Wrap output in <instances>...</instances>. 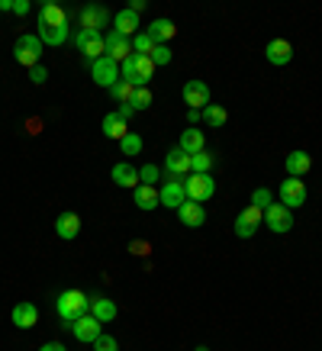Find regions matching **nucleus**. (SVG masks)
<instances>
[{"mask_svg":"<svg viewBox=\"0 0 322 351\" xmlns=\"http://www.w3.org/2000/svg\"><path fill=\"white\" fill-rule=\"evenodd\" d=\"M10 319L16 329H32V326L39 322V309L32 306V303H16L10 313Z\"/></svg>","mask_w":322,"mask_h":351,"instance_id":"obj_22","label":"nucleus"},{"mask_svg":"<svg viewBox=\"0 0 322 351\" xmlns=\"http://www.w3.org/2000/svg\"><path fill=\"white\" fill-rule=\"evenodd\" d=\"M113 32H119V36L132 39V36L139 32V13H132L129 7H123L119 13H113Z\"/></svg>","mask_w":322,"mask_h":351,"instance_id":"obj_16","label":"nucleus"},{"mask_svg":"<svg viewBox=\"0 0 322 351\" xmlns=\"http://www.w3.org/2000/svg\"><path fill=\"white\" fill-rule=\"evenodd\" d=\"M110 174H113V184H116V187H129V191L139 187V168H132L129 161H119Z\"/></svg>","mask_w":322,"mask_h":351,"instance_id":"obj_21","label":"nucleus"},{"mask_svg":"<svg viewBox=\"0 0 322 351\" xmlns=\"http://www.w3.org/2000/svg\"><path fill=\"white\" fill-rule=\"evenodd\" d=\"M197 351H210V348H206V345H197Z\"/></svg>","mask_w":322,"mask_h":351,"instance_id":"obj_47","label":"nucleus"},{"mask_svg":"<svg viewBox=\"0 0 322 351\" xmlns=\"http://www.w3.org/2000/svg\"><path fill=\"white\" fill-rule=\"evenodd\" d=\"M39 351H68V348H64L62 341H45V345H42Z\"/></svg>","mask_w":322,"mask_h":351,"instance_id":"obj_44","label":"nucleus"},{"mask_svg":"<svg viewBox=\"0 0 322 351\" xmlns=\"http://www.w3.org/2000/svg\"><path fill=\"white\" fill-rule=\"evenodd\" d=\"M29 81L32 84H45V81H49V71H45L42 64H36V68H29Z\"/></svg>","mask_w":322,"mask_h":351,"instance_id":"obj_40","label":"nucleus"},{"mask_svg":"<svg viewBox=\"0 0 322 351\" xmlns=\"http://www.w3.org/2000/svg\"><path fill=\"white\" fill-rule=\"evenodd\" d=\"M261 223H264V213H261L258 206H251V203H248L245 210L236 216V235H238V239H251V235L258 232V226H261Z\"/></svg>","mask_w":322,"mask_h":351,"instance_id":"obj_12","label":"nucleus"},{"mask_svg":"<svg viewBox=\"0 0 322 351\" xmlns=\"http://www.w3.org/2000/svg\"><path fill=\"white\" fill-rule=\"evenodd\" d=\"M145 32H149L158 45H164V43H171L174 36H177V26H174V20H168V16H158V20L149 23V29Z\"/></svg>","mask_w":322,"mask_h":351,"instance_id":"obj_18","label":"nucleus"},{"mask_svg":"<svg viewBox=\"0 0 322 351\" xmlns=\"http://www.w3.org/2000/svg\"><path fill=\"white\" fill-rule=\"evenodd\" d=\"M155 39H151L149 32H136V36H132V52L136 55H151V49H155Z\"/></svg>","mask_w":322,"mask_h":351,"instance_id":"obj_33","label":"nucleus"},{"mask_svg":"<svg viewBox=\"0 0 322 351\" xmlns=\"http://www.w3.org/2000/svg\"><path fill=\"white\" fill-rule=\"evenodd\" d=\"M129 107L136 110V113H139V110H149L151 107V90L149 87H136L132 97H129Z\"/></svg>","mask_w":322,"mask_h":351,"instance_id":"obj_32","label":"nucleus"},{"mask_svg":"<svg viewBox=\"0 0 322 351\" xmlns=\"http://www.w3.org/2000/svg\"><path fill=\"white\" fill-rule=\"evenodd\" d=\"M184 104H187V110H203L206 104H213L210 100V87L203 81H187L184 84Z\"/></svg>","mask_w":322,"mask_h":351,"instance_id":"obj_14","label":"nucleus"},{"mask_svg":"<svg viewBox=\"0 0 322 351\" xmlns=\"http://www.w3.org/2000/svg\"><path fill=\"white\" fill-rule=\"evenodd\" d=\"M184 191H187V200H193V203L213 200V193H216L213 174H187L184 178Z\"/></svg>","mask_w":322,"mask_h":351,"instance_id":"obj_3","label":"nucleus"},{"mask_svg":"<svg viewBox=\"0 0 322 351\" xmlns=\"http://www.w3.org/2000/svg\"><path fill=\"white\" fill-rule=\"evenodd\" d=\"M55 232H58V239H64V242L77 239V232H81V216L77 213H62L58 219H55Z\"/></svg>","mask_w":322,"mask_h":351,"instance_id":"obj_23","label":"nucleus"},{"mask_svg":"<svg viewBox=\"0 0 322 351\" xmlns=\"http://www.w3.org/2000/svg\"><path fill=\"white\" fill-rule=\"evenodd\" d=\"M136 206H139V210H145V213H151L155 206H161L158 187H145V184H139V187H136Z\"/></svg>","mask_w":322,"mask_h":351,"instance_id":"obj_28","label":"nucleus"},{"mask_svg":"<svg viewBox=\"0 0 322 351\" xmlns=\"http://www.w3.org/2000/svg\"><path fill=\"white\" fill-rule=\"evenodd\" d=\"M116 113H119V117H123V119H126V123H129V119H132V117H136V110L129 107V104H119V110H116Z\"/></svg>","mask_w":322,"mask_h":351,"instance_id":"obj_43","label":"nucleus"},{"mask_svg":"<svg viewBox=\"0 0 322 351\" xmlns=\"http://www.w3.org/2000/svg\"><path fill=\"white\" fill-rule=\"evenodd\" d=\"M264 58H268L271 64L284 68V64H290V58H293V45H290L287 39H271L268 49H264Z\"/></svg>","mask_w":322,"mask_h":351,"instance_id":"obj_17","label":"nucleus"},{"mask_svg":"<svg viewBox=\"0 0 322 351\" xmlns=\"http://www.w3.org/2000/svg\"><path fill=\"white\" fill-rule=\"evenodd\" d=\"M155 77V64L149 55H129L126 62L119 64V81H126L132 87H149V81Z\"/></svg>","mask_w":322,"mask_h":351,"instance_id":"obj_1","label":"nucleus"},{"mask_svg":"<svg viewBox=\"0 0 322 351\" xmlns=\"http://www.w3.org/2000/svg\"><path fill=\"white\" fill-rule=\"evenodd\" d=\"M187 171H190V155L184 149H171L164 155V174H168V181H184Z\"/></svg>","mask_w":322,"mask_h":351,"instance_id":"obj_11","label":"nucleus"},{"mask_svg":"<svg viewBox=\"0 0 322 351\" xmlns=\"http://www.w3.org/2000/svg\"><path fill=\"white\" fill-rule=\"evenodd\" d=\"M119 149H123V155H139L142 152V136H132V132H129V136L123 138V145H119Z\"/></svg>","mask_w":322,"mask_h":351,"instance_id":"obj_38","label":"nucleus"},{"mask_svg":"<svg viewBox=\"0 0 322 351\" xmlns=\"http://www.w3.org/2000/svg\"><path fill=\"white\" fill-rule=\"evenodd\" d=\"M161 206H168V210H181L184 203H187V191H184V181H168L161 184Z\"/></svg>","mask_w":322,"mask_h":351,"instance_id":"obj_15","label":"nucleus"},{"mask_svg":"<svg viewBox=\"0 0 322 351\" xmlns=\"http://www.w3.org/2000/svg\"><path fill=\"white\" fill-rule=\"evenodd\" d=\"M10 13H16V16H26V13H29V0H13V10Z\"/></svg>","mask_w":322,"mask_h":351,"instance_id":"obj_42","label":"nucleus"},{"mask_svg":"<svg viewBox=\"0 0 322 351\" xmlns=\"http://www.w3.org/2000/svg\"><path fill=\"white\" fill-rule=\"evenodd\" d=\"M264 226H268L271 232H290L293 229V210H287L284 203H271L268 210H264Z\"/></svg>","mask_w":322,"mask_h":351,"instance_id":"obj_8","label":"nucleus"},{"mask_svg":"<svg viewBox=\"0 0 322 351\" xmlns=\"http://www.w3.org/2000/svg\"><path fill=\"white\" fill-rule=\"evenodd\" d=\"M277 203H284L287 210L303 206L306 203V184L300 178H284V184H280V191H277Z\"/></svg>","mask_w":322,"mask_h":351,"instance_id":"obj_6","label":"nucleus"},{"mask_svg":"<svg viewBox=\"0 0 322 351\" xmlns=\"http://www.w3.org/2000/svg\"><path fill=\"white\" fill-rule=\"evenodd\" d=\"M200 119H203L206 126L223 129L225 123H229V113H225V107H219V104H206V107L200 110Z\"/></svg>","mask_w":322,"mask_h":351,"instance_id":"obj_29","label":"nucleus"},{"mask_svg":"<svg viewBox=\"0 0 322 351\" xmlns=\"http://www.w3.org/2000/svg\"><path fill=\"white\" fill-rule=\"evenodd\" d=\"M129 10H132V13H142V10H145V0H132V3H129Z\"/></svg>","mask_w":322,"mask_h":351,"instance_id":"obj_45","label":"nucleus"},{"mask_svg":"<svg viewBox=\"0 0 322 351\" xmlns=\"http://www.w3.org/2000/svg\"><path fill=\"white\" fill-rule=\"evenodd\" d=\"M94 351H119V345L113 335H100V339L94 341Z\"/></svg>","mask_w":322,"mask_h":351,"instance_id":"obj_39","label":"nucleus"},{"mask_svg":"<svg viewBox=\"0 0 322 351\" xmlns=\"http://www.w3.org/2000/svg\"><path fill=\"white\" fill-rule=\"evenodd\" d=\"M71 335H75L77 341H87V345H94V341L103 335V322H97L90 313H84L81 319L71 322Z\"/></svg>","mask_w":322,"mask_h":351,"instance_id":"obj_10","label":"nucleus"},{"mask_svg":"<svg viewBox=\"0 0 322 351\" xmlns=\"http://www.w3.org/2000/svg\"><path fill=\"white\" fill-rule=\"evenodd\" d=\"M90 316L97 322H113L116 319V303L107 297H90Z\"/></svg>","mask_w":322,"mask_h":351,"instance_id":"obj_26","label":"nucleus"},{"mask_svg":"<svg viewBox=\"0 0 322 351\" xmlns=\"http://www.w3.org/2000/svg\"><path fill=\"white\" fill-rule=\"evenodd\" d=\"M203 145H206V136H203V132H200V129H197V126H187V129H184V132H181V142H177V149H184V152H187V155H197V152H206Z\"/></svg>","mask_w":322,"mask_h":351,"instance_id":"obj_24","label":"nucleus"},{"mask_svg":"<svg viewBox=\"0 0 322 351\" xmlns=\"http://www.w3.org/2000/svg\"><path fill=\"white\" fill-rule=\"evenodd\" d=\"M149 58H151V64H155V68H164V64L171 62V49H168V45H155Z\"/></svg>","mask_w":322,"mask_h":351,"instance_id":"obj_37","label":"nucleus"},{"mask_svg":"<svg viewBox=\"0 0 322 351\" xmlns=\"http://www.w3.org/2000/svg\"><path fill=\"white\" fill-rule=\"evenodd\" d=\"M287 178H300L303 181V174H310V168H312V158H310V152H303V149H297V152H290L287 155Z\"/></svg>","mask_w":322,"mask_h":351,"instance_id":"obj_20","label":"nucleus"},{"mask_svg":"<svg viewBox=\"0 0 322 351\" xmlns=\"http://www.w3.org/2000/svg\"><path fill=\"white\" fill-rule=\"evenodd\" d=\"M75 45H77V52L84 55L87 62L94 64L97 58H103L107 55V43H103V32H94V29H81L75 36Z\"/></svg>","mask_w":322,"mask_h":351,"instance_id":"obj_4","label":"nucleus"},{"mask_svg":"<svg viewBox=\"0 0 322 351\" xmlns=\"http://www.w3.org/2000/svg\"><path fill=\"white\" fill-rule=\"evenodd\" d=\"M187 119H190V126H197L200 123V110H187Z\"/></svg>","mask_w":322,"mask_h":351,"instance_id":"obj_46","label":"nucleus"},{"mask_svg":"<svg viewBox=\"0 0 322 351\" xmlns=\"http://www.w3.org/2000/svg\"><path fill=\"white\" fill-rule=\"evenodd\" d=\"M39 23H42V26H68L64 7H58L55 0H45L42 7H39Z\"/></svg>","mask_w":322,"mask_h":351,"instance_id":"obj_25","label":"nucleus"},{"mask_svg":"<svg viewBox=\"0 0 322 351\" xmlns=\"http://www.w3.org/2000/svg\"><path fill=\"white\" fill-rule=\"evenodd\" d=\"M55 309H58V316H62V322L71 329V322L81 319L84 313H90V297H84V290H64V293H58V300H55Z\"/></svg>","mask_w":322,"mask_h":351,"instance_id":"obj_2","label":"nucleus"},{"mask_svg":"<svg viewBox=\"0 0 322 351\" xmlns=\"http://www.w3.org/2000/svg\"><path fill=\"white\" fill-rule=\"evenodd\" d=\"M103 43H107V58H113L116 64H123L132 52V39H126V36H119V32L110 29V36H103Z\"/></svg>","mask_w":322,"mask_h":351,"instance_id":"obj_13","label":"nucleus"},{"mask_svg":"<svg viewBox=\"0 0 322 351\" xmlns=\"http://www.w3.org/2000/svg\"><path fill=\"white\" fill-rule=\"evenodd\" d=\"M39 39H42V45H64L68 43V26H42L39 23Z\"/></svg>","mask_w":322,"mask_h":351,"instance_id":"obj_30","label":"nucleus"},{"mask_svg":"<svg viewBox=\"0 0 322 351\" xmlns=\"http://www.w3.org/2000/svg\"><path fill=\"white\" fill-rule=\"evenodd\" d=\"M161 178V168L158 165H142L139 168V184H145V187H155Z\"/></svg>","mask_w":322,"mask_h":351,"instance_id":"obj_35","label":"nucleus"},{"mask_svg":"<svg viewBox=\"0 0 322 351\" xmlns=\"http://www.w3.org/2000/svg\"><path fill=\"white\" fill-rule=\"evenodd\" d=\"M210 168H213V155L210 152L190 155V174H210Z\"/></svg>","mask_w":322,"mask_h":351,"instance_id":"obj_31","label":"nucleus"},{"mask_svg":"<svg viewBox=\"0 0 322 351\" xmlns=\"http://www.w3.org/2000/svg\"><path fill=\"white\" fill-rule=\"evenodd\" d=\"M42 39L39 36H20L16 43H13V58L20 64H26V68H36L39 64V58H42Z\"/></svg>","mask_w":322,"mask_h":351,"instance_id":"obj_5","label":"nucleus"},{"mask_svg":"<svg viewBox=\"0 0 322 351\" xmlns=\"http://www.w3.org/2000/svg\"><path fill=\"white\" fill-rule=\"evenodd\" d=\"M103 136L123 142V138L129 136V123L119 117V113H107V117H103Z\"/></svg>","mask_w":322,"mask_h":351,"instance_id":"obj_27","label":"nucleus"},{"mask_svg":"<svg viewBox=\"0 0 322 351\" xmlns=\"http://www.w3.org/2000/svg\"><path fill=\"white\" fill-rule=\"evenodd\" d=\"M110 23H113V13H110L103 3H84V7H81V29L100 32L103 26H110Z\"/></svg>","mask_w":322,"mask_h":351,"instance_id":"obj_7","label":"nucleus"},{"mask_svg":"<svg viewBox=\"0 0 322 351\" xmlns=\"http://www.w3.org/2000/svg\"><path fill=\"white\" fill-rule=\"evenodd\" d=\"M132 90H136L132 84H126V81H116V84L110 87V97H113L116 104H129V97H132Z\"/></svg>","mask_w":322,"mask_h":351,"instance_id":"obj_36","label":"nucleus"},{"mask_svg":"<svg viewBox=\"0 0 322 351\" xmlns=\"http://www.w3.org/2000/svg\"><path fill=\"white\" fill-rule=\"evenodd\" d=\"M90 77H94V84L97 87H113L119 81V64L113 62V58H107V55H103V58H97L94 64H90Z\"/></svg>","mask_w":322,"mask_h":351,"instance_id":"obj_9","label":"nucleus"},{"mask_svg":"<svg viewBox=\"0 0 322 351\" xmlns=\"http://www.w3.org/2000/svg\"><path fill=\"white\" fill-rule=\"evenodd\" d=\"M149 248H151V245L145 242V239H139V242L129 245V252H132V255H149Z\"/></svg>","mask_w":322,"mask_h":351,"instance_id":"obj_41","label":"nucleus"},{"mask_svg":"<svg viewBox=\"0 0 322 351\" xmlns=\"http://www.w3.org/2000/svg\"><path fill=\"white\" fill-rule=\"evenodd\" d=\"M271 203H274V193H271L268 187H255V191H251V206H258L261 213L268 210Z\"/></svg>","mask_w":322,"mask_h":351,"instance_id":"obj_34","label":"nucleus"},{"mask_svg":"<svg viewBox=\"0 0 322 351\" xmlns=\"http://www.w3.org/2000/svg\"><path fill=\"white\" fill-rule=\"evenodd\" d=\"M177 216H181V223L187 226V229H200V226L206 223V210H203V203H193V200H187L177 210Z\"/></svg>","mask_w":322,"mask_h":351,"instance_id":"obj_19","label":"nucleus"}]
</instances>
